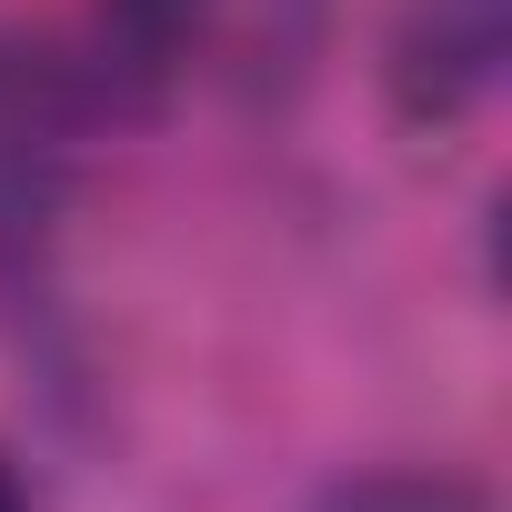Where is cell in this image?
<instances>
[{"label":"cell","mask_w":512,"mask_h":512,"mask_svg":"<svg viewBox=\"0 0 512 512\" xmlns=\"http://www.w3.org/2000/svg\"><path fill=\"white\" fill-rule=\"evenodd\" d=\"M322 512H492V502L452 472H362V482L322 492Z\"/></svg>","instance_id":"cell-2"},{"label":"cell","mask_w":512,"mask_h":512,"mask_svg":"<svg viewBox=\"0 0 512 512\" xmlns=\"http://www.w3.org/2000/svg\"><path fill=\"white\" fill-rule=\"evenodd\" d=\"M0 512H31V502H21V472H11V462H0Z\"/></svg>","instance_id":"cell-3"},{"label":"cell","mask_w":512,"mask_h":512,"mask_svg":"<svg viewBox=\"0 0 512 512\" xmlns=\"http://www.w3.org/2000/svg\"><path fill=\"white\" fill-rule=\"evenodd\" d=\"M502 61V0H422L402 31V91L412 111H462Z\"/></svg>","instance_id":"cell-1"}]
</instances>
